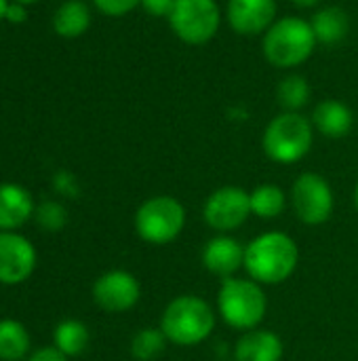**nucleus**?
<instances>
[{
    "instance_id": "nucleus-1",
    "label": "nucleus",
    "mask_w": 358,
    "mask_h": 361,
    "mask_svg": "<svg viewBox=\"0 0 358 361\" xmlns=\"http://www.w3.org/2000/svg\"><path fill=\"white\" fill-rule=\"evenodd\" d=\"M300 247L287 233L268 231L245 245V271L260 286L285 283L298 269Z\"/></svg>"
},
{
    "instance_id": "nucleus-2",
    "label": "nucleus",
    "mask_w": 358,
    "mask_h": 361,
    "mask_svg": "<svg viewBox=\"0 0 358 361\" xmlns=\"http://www.w3.org/2000/svg\"><path fill=\"white\" fill-rule=\"evenodd\" d=\"M317 44L319 40L312 23L295 15L276 19L262 38L266 61L279 70H295L304 66L312 57Z\"/></svg>"
},
{
    "instance_id": "nucleus-3",
    "label": "nucleus",
    "mask_w": 358,
    "mask_h": 361,
    "mask_svg": "<svg viewBox=\"0 0 358 361\" xmlns=\"http://www.w3.org/2000/svg\"><path fill=\"white\" fill-rule=\"evenodd\" d=\"M215 324V309L205 298L196 294H181L165 307L158 328L171 345L196 347L213 334Z\"/></svg>"
},
{
    "instance_id": "nucleus-4",
    "label": "nucleus",
    "mask_w": 358,
    "mask_h": 361,
    "mask_svg": "<svg viewBox=\"0 0 358 361\" xmlns=\"http://www.w3.org/2000/svg\"><path fill=\"white\" fill-rule=\"evenodd\" d=\"M268 311V296L264 288L251 277L222 279L217 290V313L226 326L249 332L260 328Z\"/></svg>"
},
{
    "instance_id": "nucleus-5",
    "label": "nucleus",
    "mask_w": 358,
    "mask_h": 361,
    "mask_svg": "<svg viewBox=\"0 0 358 361\" xmlns=\"http://www.w3.org/2000/svg\"><path fill=\"white\" fill-rule=\"evenodd\" d=\"M314 125L302 112H281L274 116L262 135L264 154L279 165L300 163L312 148Z\"/></svg>"
},
{
    "instance_id": "nucleus-6",
    "label": "nucleus",
    "mask_w": 358,
    "mask_h": 361,
    "mask_svg": "<svg viewBox=\"0 0 358 361\" xmlns=\"http://www.w3.org/2000/svg\"><path fill=\"white\" fill-rule=\"evenodd\" d=\"M186 226V207L179 199L156 195L143 201L135 212V233L141 241L152 245H167L175 241Z\"/></svg>"
},
{
    "instance_id": "nucleus-7",
    "label": "nucleus",
    "mask_w": 358,
    "mask_h": 361,
    "mask_svg": "<svg viewBox=\"0 0 358 361\" xmlns=\"http://www.w3.org/2000/svg\"><path fill=\"white\" fill-rule=\"evenodd\" d=\"M169 25L181 42L200 47L217 36L222 8L217 0H175Z\"/></svg>"
},
{
    "instance_id": "nucleus-8",
    "label": "nucleus",
    "mask_w": 358,
    "mask_h": 361,
    "mask_svg": "<svg viewBox=\"0 0 358 361\" xmlns=\"http://www.w3.org/2000/svg\"><path fill=\"white\" fill-rule=\"evenodd\" d=\"M291 207L300 222L306 226L325 224L335 207L331 184L317 171H304L298 176L291 188Z\"/></svg>"
},
{
    "instance_id": "nucleus-9",
    "label": "nucleus",
    "mask_w": 358,
    "mask_h": 361,
    "mask_svg": "<svg viewBox=\"0 0 358 361\" xmlns=\"http://www.w3.org/2000/svg\"><path fill=\"white\" fill-rule=\"evenodd\" d=\"M249 216H251V199L249 192L241 186L215 188L203 205L205 222L219 235L241 228Z\"/></svg>"
},
{
    "instance_id": "nucleus-10",
    "label": "nucleus",
    "mask_w": 358,
    "mask_h": 361,
    "mask_svg": "<svg viewBox=\"0 0 358 361\" xmlns=\"http://www.w3.org/2000/svg\"><path fill=\"white\" fill-rule=\"evenodd\" d=\"M141 298L139 279L122 269L108 271L93 283V300L106 313H127Z\"/></svg>"
},
{
    "instance_id": "nucleus-11",
    "label": "nucleus",
    "mask_w": 358,
    "mask_h": 361,
    "mask_svg": "<svg viewBox=\"0 0 358 361\" xmlns=\"http://www.w3.org/2000/svg\"><path fill=\"white\" fill-rule=\"evenodd\" d=\"M36 247L17 231H0V283L19 286L36 269Z\"/></svg>"
},
{
    "instance_id": "nucleus-12",
    "label": "nucleus",
    "mask_w": 358,
    "mask_h": 361,
    "mask_svg": "<svg viewBox=\"0 0 358 361\" xmlns=\"http://www.w3.org/2000/svg\"><path fill=\"white\" fill-rule=\"evenodd\" d=\"M226 19L238 36H264L279 19L276 0H228Z\"/></svg>"
},
{
    "instance_id": "nucleus-13",
    "label": "nucleus",
    "mask_w": 358,
    "mask_h": 361,
    "mask_svg": "<svg viewBox=\"0 0 358 361\" xmlns=\"http://www.w3.org/2000/svg\"><path fill=\"white\" fill-rule=\"evenodd\" d=\"M200 260L211 275L228 279L245 267V245L230 235H217L207 241Z\"/></svg>"
},
{
    "instance_id": "nucleus-14",
    "label": "nucleus",
    "mask_w": 358,
    "mask_h": 361,
    "mask_svg": "<svg viewBox=\"0 0 358 361\" xmlns=\"http://www.w3.org/2000/svg\"><path fill=\"white\" fill-rule=\"evenodd\" d=\"M285 345L272 330H249L234 345V361H283Z\"/></svg>"
},
{
    "instance_id": "nucleus-15",
    "label": "nucleus",
    "mask_w": 358,
    "mask_h": 361,
    "mask_svg": "<svg viewBox=\"0 0 358 361\" xmlns=\"http://www.w3.org/2000/svg\"><path fill=\"white\" fill-rule=\"evenodd\" d=\"M36 212L27 188L6 182L0 184V231H19Z\"/></svg>"
},
{
    "instance_id": "nucleus-16",
    "label": "nucleus",
    "mask_w": 358,
    "mask_h": 361,
    "mask_svg": "<svg viewBox=\"0 0 358 361\" xmlns=\"http://www.w3.org/2000/svg\"><path fill=\"white\" fill-rule=\"evenodd\" d=\"M310 121L314 125V131H319L321 135H325L329 140L346 137L354 127L352 110L340 99H323V102H319Z\"/></svg>"
},
{
    "instance_id": "nucleus-17",
    "label": "nucleus",
    "mask_w": 358,
    "mask_h": 361,
    "mask_svg": "<svg viewBox=\"0 0 358 361\" xmlns=\"http://www.w3.org/2000/svg\"><path fill=\"white\" fill-rule=\"evenodd\" d=\"M310 23H312V30H314L319 44H327V47L342 42L350 32V17L340 6L319 8L314 13V17L310 19Z\"/></svg>"
},
{
    "instance_id": "nucleus-18",
    "label": "nucleus",
    "mask_w": 358,
    "mask_h": 361,
    "mask_svg": "<svg viewBox=\"0 0 358 361\" xmlns=\"http://www.w3.org/2000/svg\"><path fill=\"white\" fill-rule=\"evenodd\" d=\"M91 25V8L82 0H65L53 15V27L63 38H78Z\"/></svg>"
},
{
    "instance_id": "nucleus-19",
    "label": "nucleus",
    "mask_w": 358,
    "mask_h": 361,
    "mask_svg": "<svg viewBox=\"0 0 358 361\" xmlns=\"http://www.w3.org/2000/svg\"><path fill=\"white\" fill-rule=\"evenodd\" d=\"M32 341L27 328L17 319H0V361H23Z\"/></svg>"
},
{
    "instance_id": "nucleus-20",
    "label": "nucleus",
    "mask_w": 358,
    "mask_h": 361,
    "mask_svg": "<svg viewBox=\"0 0 358 361\" xmlns=\"http://www.w3.org/2000/svg\"><path fill=\"white\" fill-rule=\"evenodd\" d=\"M91 343L89 328L78 319L59 322L53 332V347L59 349L65 357H78L87 351Z\"/></svg>"
},
{
    "instance_id": "nucleus-21",
    "label": "nucleus",
    "mask_w": 358,
    "mask_h": 361,
    "mask_svg": "<svg viewBox=\"0 0 358 361\" xmlns=\"http://www.w3.org/2000/svg\"><path fill=\"white\" fill-rule=\"evenodd\" d=\"M251 214L262 220L279 218L287 207V192L276 184H260L249 192Z\"/></svg>"
},
{
    "instance_id": "nucleus-22",
    "label": "nucleus",
    "mask_w": 358,
    "mask_h": 361,
    "mask_svg": "<svg viewBox=\"0 0 358 361\" xmlns=\"http://www.w3.org/2000/svg\"><path fill=\"white\" fill-rule=\"evenodd\" d=\"M276 97L285 112H302V108H306L312 97L308 78H304L302 74L285 76L276 87Z\"/></svg>"
},
{
    "instance_id": "nucleus-23",
    "label": "nucleus",
    "mask_w": 358,
    "mask_h": 361,
    "mask_svg": "<svg viewBox=\"0 0 358 361\" xmlns=\"http://www.w3.org/2000/svg\"><path fill=\"white\" fill-rule=\"evenodd\" d=\"M169 341L160 328H143L131 338V355L137 361H154L158 360Z\"/></svg>"
},
{
    "instance_id": "nucleus-24",
    "label": "nucleus",
    "mask_w": 358,
    "mask_h": 361,
    "mask_svg": "<svg viewBox=\"0 0 358 361\" xmlns=\"http://www.w3.org/2000/svg\"><path fill=\"white\" fill-rule=\"evenodd\" d=\"M34 218L38 222L40 228L49 231V233H57L65 226L68 222V214H65V207L57 201H44L36 207L34 212Z\"/></svg>"
},
{
    "instance_id": "nucleus-25",
    "label": "nucleus",
    "mask_w": 358,
    "mask_h": 361,
    "mask_svg": "<svg viewBox=\"0 0 358 361\" xmlns=\"http://www.w3.org/2000/svg\"><path fill=\"white\" fill-rule=\"evenodd\" d=\"M93 2L108 17H122L133 8L141 6V0H93Z\"/></svg>"
},
{
    "instance_id": "nucleus-26",
    "label": "nucleus",
    "mask_w": 358,
    "mask_h": 361,
    "mask_svg": "<svg viewBox=\"0 0 358 361\" xmlns=\"http://www.w3.org/2000/svg\"><path fill=\"white\" fill-rule=\"evenodd\" d=\"M175 0H141V8L152 17H167L171 15Z\"/></svg>"
},
{
    "instance_id": "nucleus-27",
    "label": "nucleus",
    "mask_w": 358,
    "mask_h": 361,
    "mask_svg": "<svg viewBox=\"0 0 358 361\" xmlns=\"http://www.w3.org/2000/svg\"><path fill=\"white\" fill-rule=\"evenodd\" d=\"M23 361H68V357L55 347H42V349L30 353Z\"/></svg>"
},
{
    "instance_id": "nucleus-28",
    "label": "nucleus",
    "mask_w": 358,
    "mask_h": 361,
    "mask_svg": "<svg viewBox=\"0 0 358 361\" xmlns=\"http://www.w3.org/2000/svg\"><path fill=\"white\" fill-rule=\"evenodd\" d=\"M25 4H19V2H11L8 4V11H6V19L13 21V23H21L25 21Z\"/></svg>"
},
{
    "instance_id": "nucleus-29",
    "label": "nucleus",
    "mask_w": 358,
    "mask_h": 361,
    "mask_svg": "<svg viewBox=\"0 0 358 361\" xmlns=\"http://www.w3.org/2000/svg\"><path fill=\"white\" fill-rule=\"evenodd\" d=\"M298 8H312V6H317L321 0H291Z\"/></svg>"
},
{
    "instance_id": "nucleus-30",
    "label": "nucleus",
    "mask_w": 358,
    "mask_h": 361,
    "mask_svg": "<svg viewBox=\"0 0 358 361\" xmlns=\"http://www.w3.org/2000/svg\"><path fill=\"white\" fill-rule=\"evenodd\" d=\"M6 11H8V0H0V19L6 17Z\"/></svg>"
},
{
    "instance_id": "nucleus-31",
    "label": "nucleus",
    "mask_w": 358,
    "mask_h": 361,
    "mask_svg": "<svg viewBox=\"0 0 358 361\" xmlns=\"http://www.w3.org/2000/svg\"><path fill=\"white\" fill-rule=\"evenodd\" d=\"M354 205H357V212H358V180H357V186H354Z\"/></svg>"
},
{
    "instance_id": "nucleus-32",
    "label": "nucleus",
    "mask_w": 358,
    "mask_h": 361,
    "mask_svg": "<svg viewBox=\"0 0 358 361\" xmlns=\"http://www.w3.org/2000/svg\"><path fill=\"white\" fill-rule=\"evenodd\" d=\"M15 2H19V4H34V2H38V0H15Z\"/></svg>"
}]
</instances>
